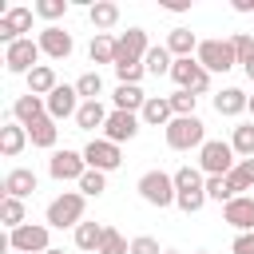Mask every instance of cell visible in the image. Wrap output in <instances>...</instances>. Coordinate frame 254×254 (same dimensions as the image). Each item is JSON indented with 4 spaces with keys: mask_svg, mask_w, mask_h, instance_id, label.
Masks as SVG:
<instances>
[{
    "mask_svg": "<svg viewBox=\"0 0 254 254\" xmlns=\"http://www.w3.org/2000/svg\"><path fill=\"white\" fill-rule=\"evenodd\" d=\"M32 12L36 8H8V16H0V44L12 48L16 40H24V32L32 28Z\"/></svg>",
    "mask_w": 254,
    "mask_h": 254,
    "instance_id": "cell-13",
    "label": "cell"
},
{
    "mask_svg": "<svg viewBox=\"0 0 254 254\" xmlns=\"http://www.w3.org/2000/svg\"><path fill=\"white\" fill-rule=\"evenodd\" d=\"M83 159H87L91 171H103V175L123 163V155H119V147H115L111 139H91V143L83 147Z\"/></svg>",
    "mask_w": 254,
    "mask_h": 254,
    "instance_id": "cell-11",
    "label": "cell"
},
{
    "mask_svg": "<svg viewBox=\"0 0 254 254\" xmlns=\"http://www.w3.org/2000/svg\"><path fill=\"white\" fill-rule=\"evenodd\" d=\"M171 79L179 83V91H194V95H202V91L210 87V71H206L194 56H190V60H175Z\"/></svg>",
    "mask_w": 254,
    "mask_h": 254,
    "instance_id": "cell-10",
    "label": "cell"
},
{
    "mask_svg": "<svg viewBox=\"0 0 254 254\" xmlns=\"http://www.w3.org/2000/svg\"><path fill=\"white\" fill-rule=\"evenodd\" d=\"M131 254H163V250L151 234H139V238H131Z\"/></svg>",
    "mask_w": 254,
    "mask_h": 254,
    "instance_id": "cell-43",
    "label": "cell"
},
{
    "mask_svg": "<svg viewBox=\"0 0 254 254\" xmlns=\"http://www.w3.org/2000/svg\"><path fill=\"white\" fill-rule=\"evenodd\" d=\"M167 99H171V111H175V115H194V103H198L194 91H175V95H167Z\"/></svg>",
    "mask_w": 254,
    "mask_h": 254,
    "instance_id": "cell-40",
    "label": "cell"
},
{
    "mask_svg": "<svg viewBox=\"0 0 254 254\" xmlns=\"http://www.w3.org/2000/svg\"><path fill=\"white\" fill-rule=\"evenodd\" d=\"M250 107V95L242 91V87H222L218 95H214V111L218 115H242Z\"/></svg>",
    "mask_w": 254,
    "mask_h": 254,
    "instance_id": "cell-24",
    "label": "cell"
},
{
    "mask_svg": "<svg viewBox=\"0 0 254 254\" xmlns=\"http://www.w3.org/2000/svg\"><path fill=\"white\" fill-rule=\"evenodd\" d=\"M226 183H230L234 198H238L242 190H250V187H254V159H238V167L226 175Z\"/></svg>",
    "mask_w": 254,
    "mask_h": 254,
    "instance_id": "cell-31",
    "label": "cell"
},
{
    "mask_svg": "<svg viewBox=\"0 0 254 254\" xmlns=\"http://www.w3.org/2000/svg\"><path fill=\"white\" fill-rule=\"evenodd\" d=\"M44 115H48V103H44L40 95H32V91H28V95H20V99L12 103V119H16V123H24V127L40 123Z\"/></svg>",
    "mask_w": 254,
    "mask_h": 254,
    "instance_id": "cell-18",
    "label": "cell"
},
{
    "mask_svg": "<svg viewBox=\"0 0 254 254\" xmlns=\"http://www.w3.org/2000/svg\"><path fill=\"white\" fill-rule=\"evenodd\" d=\"M139 115H131V111H111L107 115V123H103V139H111L115 147L119 143H127V139H135L139 135Z\"/></svg>",
    "mask_w": 254,
    "mask_h": 254,
    "instance_id": "cell-15",
    "label": "cell"
},
{
    "mask_svg": "<svg viewBox=\"0 0 254 254\" xmlns=\"http://www.w3.org/2000/svg\"><path fill=\"white\" fill-rule=\"evenodd\" d=\"M234 12H254V0H234Z\"/></svg>",
    "mask_w": 254,
    "mask_h": 254,
    "instance_id": "cell-45",
    "label": "cell"
},
{
    "mask_svg": "<svg viewBox=\"0 0 254 254\" xmlns=\"http://www.w3.org/2000/svg\"><path fill=\"white\" fill-rule=\"evenodd\" d=\"M48 222L40 226V222H24V226H16V230H8V250H16V254H48L52 246H48Z\"/></svg>",
    "mask_w": 254,
    "mask_h": 254,
    "instance_id": "cell-6",
    "label": "cell"
},
{
    "mask_svg": "<svg viewBox=\"0 0 254 254\" xmlns=\"http://www.w3.org/2000/svg\"><path fill=\"white\" fill-rule=\"evenodd\" d=\"M230 147H234V155L254 159V123H238L234 135H230Z\"/></svg>",
    "mask_w": 254,
    "mask_h": 254,
    "instance_id": "cell-33",
    "label": "cell"
},
{
    "mask_svg": "<svg viewBox=\"0 0 254 254\" xmlns=\"http://www.w3.org/2000/svg\"><path fill=\"white\" fill-rule=\"evenodd\" d=\"M48 175L56 179V183H79L83 175H87V159H83V151H56L52 159H48Z\"/></svg>",
    "mask_w": 254,
    "mask_h": 254,
    "instance_id": "cell-8",
    "label": "cell"
},
{
    "mask_svg": "<svg viewBox=\"0 0 254 254\" xmlns=\"http://www.w3.org/2000/svg\"><path fill=\"white\" fill-rule=\"evenodd\" d=\"M143 67H147L151 75H171V67H175V56L167 52V44H159V48H151V52L143 56Z\"/></svg>",
    "mask_w": 254,
    "mask_h": 254,
    "instance_id": "cell-29",
    "label": "cell"
},
{
    "mask_svg": "<svg viewBox=\"0 0 254 254\" xmlns=\"http://www.w3.org/2000/svg\"><path fill=\"white\" fill-rule=\"evenodd\" d=\"M48 254H64V250H56V246H52V250H48Z\"/></svg>",
    "mask_w": 254,
    "mask_h": 254,
    "instance_id": "cell-48",
    "label": "cell"
},
{
    "mask_svg": "<svg viewBox=\"0 0 254 254\" xmlns=\"http://www.w3.org/2000/svg\"><path fill=\"white\" fill-rule=\"evenodd\" d=\"M111 99H115V111H131V115H139V111H143V103H147V95H143L135 83H119Z\"/></svg>",
    "mask_w": 254,
    "mask_h": 254,
    "instance_id": "cell-28",
    "label": "cell"
},
{
    "mask_svg": "<svg viewBox=\"0 0 254 254\" xmlns=\"http://www.w3.org/2000/svg\"><path fill=\"white\" fill-rule=\"evenodd\" d=\"M71 48H75V40H71V32H64L60 24H48V28L40 32V52H44L48 60H67Z\"/></svg>",
    "mask_w": 254,
    "mask_h": 254,
    "instance_id": "cell-14",
    "label": "cell"
},
{
    "mask_svg": "<svg viewBox=\"0 0 254 254\" xmlns=\"http://www.w3.org/2000/svg\"><path fill=\"white\" fill-rule=\"evenodd\" d=\"M198 254H206V250H198Z\"/></svg>",
    "mask_w": 254,
    "mask_h": 254,
    "instance_id": "cell-50",
    "label": "cell"
},
{
    "mask_svg": "<svg viewBox=\"0 0 254 254\" xmlns=\"http://www.w3.org/2000/svg\"><path fill=\"white\" fill-rule=\"evenodd\" d=\"M28 143H32V139H28V127H24V123L12 119L8 127H0V155H4V159H16Z\"/></svg>",
    "mask_w": 254,
    "mask_h": 254,
    "instance_id": "cell-21",
    "label": "cell"
},
{
    "mask_svg": "<svg viewBox=\"0 0 254 254\" xmlns=\"http://www.w3.org/2000/svg\"><path fill=\"white\" fill-rule=\"evenodd\" d=\"M103 190H107V175H103V171H91V167H87V175L79 179V194H83V198H99Z\"/></svg>",
    "mask_w": 254,
    "mask_h": 254,
    "instance_id": "cell-36",
    "label": "cell"
},
{
    "mask_svg": "<svg viewBox=\"0 0 254 254\" xmlns=\"http://www.w3.org/2000/svg\"><path fill=\"white\" fill-rule=\"evenodd\" d=\"M107 115H111V111H103L99 99H87V103H79V111H75V127H79V131H95V127L107 123Z\"/></svg>",
    "mask_w": 254,
    "mask_h": 254,
    "instance_id": "cell-25",
    "label": "cell"
},
{
    "mask_svg": "<svg viewBox=\"0 0 254 254\" xmlns=\"http://www.w3.org/2000/svg\"><path fill=\"white\" fill-rule=\"evenodd\" d=\"M83 222V194L79 190H64L60 198L48 202V226L64 230V226H79Z\"/></svg>",
    "mask_w": 254,
    "mask_h": 254,
    "instance_id": "cell-5",
    "label": "cell"
},
{
    "mask_svg": "<svg viewBox=\"0 0 254 254\" xmlns=\"http://www.w3.org/2000/svg\"><path fill=\"white\" fill-rule=\"evenodd\" d=\"M230 48H234L238 64H246V60L254 56V36H246V32H234V36H230Z\"/></svg>",
    "mask_w": 254,
    "mask_h": 254,
    "instance_id": "cell-41",
    "label": "cell"
},
{
    "mask_svg": "<svg viewBox=\"0 0 254 254\" xmlns=\"http://www.w3.org/2000/svg\"><path fill=\"white\" fill-rule=\"evenodd\" d=\"M75 91H79L83 103H87V99H99V95H103V79H99V71H83V75L75 79Z\"/></svg>",
    "mask_w": 254,
    "mask_h": 254,
    "instance_id": "cell-35",
    "label": "cell"
},
{
    "mask_svg": "<svg viewBox=\"0 0 254 254\" xmlns=\"http://www.w3.org/2000/svg\"><path fill=\"white\" fill-rule=\"evenodd\" d=\"M103 234H107V226H103V222H79V226H75V246H79V250H87V254H99Z\"/></svg>",
    "mask_w": 254,
    "mask_h": 254,
    "instance_id": "cell-26",
    "label": "cell"
},
{
    "mask_svg": "<svg viewBox=\"0 0 254 254\" xmlns=\"http://www.w3.org/2000/svg\"><path fill=\"white\" fill-rule=\"evenodd\" d=\"M87 20L95 24V32H107V28L119 24V4H111V0H95V4L87 8Z\"/></svg>",
    "mask_w": 254,
    "mask_h": 254,
    "instance_id": "cell-27",
    "label": "cell"
},
{
    "mask_svg": "<svg viewBox=\"0 0 254 254\" xmlns=\"http://www.w3.org/2000/svg\"><path fill=\"white\" fill-rule=\"evenodd\" d=\"M139 119H143L147 127H167V123L175 119V111H171V99H167V95H147V103H143Z\"/></svg>",
    "mask_w": 254,
    "mask_h": 254,
    "instance_id": "cell-20",
    "label": "cell"
},
{
    "mask_svg": "<svg viewBox=\"0 0 254 254\" xmlns=\"http://www.w3.org/2000/svg\"><path fill=\"white\" fill-rule=\"evenodd\" d=\"M44 103H48V115H52L56 123H60V119H67V115L75 119V111H79V91H75V83H71V87H67V83H60Z\"/></svg>",
    "mask_w": 254,
    "mask_h": 254,
    "instance_id": "cell-17",
    "label": "cell"
},
{
    "mask_svg": "<svg viewBox=\"0 0 254 254\" xmlns=\"http://www.w3.org/2000/svg\"><path fill=\"white\" fill-rule=\"evenodd\" d=\"M40 40H32V36H24V40H16L12 48H4V67L12 71V75H28L32 67H40Z\"/></svg>",
    "mask_w": 254,
    "mask_h": 254,
    "instance_id": "cell-7",
    "label": "cell"
},
{
    "mask_svg": "<svg viewBox=\"0 0 254 254\" xmlns=\"http://www.w3.org/2000/svg\"><path fill=\"white\" fill-rule=\"evenodd\" d=\"M206 198H214V202L226 206V202L234 198V190H230V183H226L222 175H210V179H206Z\"/></svg>",
    "mask_w": 254,
    "mask_h": 254,
    "instance_id": "cell-37",
    "label": "cell"
},
{
    "mask_svg": "<svg viewBox=\"0 0 254 254\" xmlns=\"http://www.w3.org/2000/svg\"><path fill=\"white\" fill-rule=\"evenodd\" d=\"M163 131H167V147L171 151H190V147L206 143V127H202L198 115H175Z\"/></svg>",
    "mask_w": 254,
    "mask_h": 254,
    "instance_id": "cell-2",
    "label": "cell"
},
{
    "mask_svg": "<svg viewBox=\"0 0 254 254\" xmlns=\"http://www.w3.org/2000/svg\"><path fill=\"white\" fill-rule=\"evenodd\" d=\"M67 12V0H36V16H44V20H60Z\"/></svg>",
    "mask_w": 254,
    "mask_h": 254,
    "instance_id": "cell-42",
    "label": "cell"
},
{
    "mask_svg": "<svg viewBox=\"0 0 254 254\" xmlns=\"http://www.w3.org/2000/svg\"><path fill=\"white\" fill-rule=\"evenodd\" d=\"M175 190H179L175 206L183 214H198L202 210V202H206V179H202L198 167H179L175 171Z\"/></svg>",
    "mask_w": 254,
    "mask_h": 254,
    "instance_id": "cell-1",
    "label": "cell"
},
{
    "mask_svg": "<svg viewBox=\"0 0 254 254\" xmlns=\"http://www.w3.org/2000/svg\"><path fill=\"white\" fill-rule=\"evenodd\" d=\"M198 44H202V40H198L190 28H175V32L167 36V52H171L175 60H190V56L198 52Z\"/></svg>",
    "mask_w": 254,
    "mask_h": 254,
    "instance_id": "cell-22",
    "label": "cell"
},
{
    "mask_svg": "<svg viewBox=\"0 0 254 254\" xmlns=\"http://www.w3.org/2000/svg\"><path fill=\"white\" fill-rule=\"evenodd\" d=\"M56 87H60V79H56V67H52V64H40V67L28 71V91H32V95L48 99Z\"/></svg>",
    "mask_w": 254,
    "mask_h": 254,
    "instance_id": "cell-23",
    "label": "cell"
},
{
    "mask_svg": "<svg viewBox=\"0 0 254 254\" xmlns=\"http://www.w3.org/2000/svg\"><path fill=\"white\" fill-rule=\"evenodd\" d=\"M87 56H91V64H111V67H115V40H111L107 32H95Z\"/></svg>",
    "mask_w": 254,
    "mask_h": 254,
    "instance_id": "cell-32",
    "label": "cell"
},
{
    "mask_svg": "<svg viewBox=\"0 0 254 254\" xmlns=\"http://www.w3.org/2000/svg\"><path fill=\"white\" fill-rule=\"evenodd\" d=\"M238 163H234V147L230 143H222V139H206L202 147H198V171L210 179V175H230Z\"/></svg>",
    "mask_w": 254,
    "mask_h": 254,
    "instance_id": "cell-3",
    "label": "cell"
},
{
    "mask_svg": "<svg viewBox=\"0 0 254 254\" xmlns=\"http://www.w3.org/2000/svg\"><path fill=\"white\" fill-rule=\"evenodd\" d=\"M99 254H131V242L115 230V226H107V234H103V246H99Z\"/></svg>",
    "mask_w": 254,
    "mask_h": 254,
    "instance_id": "cell-38",
    "label": "cell"
},
{
    "mask_svg": "<svg viewBox=\"0 0 254 254\" xmlns=\"http://www.w3.org/2000/svg\"><path fill=\"white\" fill-rule=\"evenodd\" d=\"M32 190H36V171L12 167V171L4 175V198H28Z\"/></svg>",
    "mask_w": 254,
    "mask_h": 254,
    "instance_id": "cell-19",
    "label": "cell"
},
{
    "mask_svg": "<svg viewBox=\"0 0 254 254\" xmlns=\"http://www.w3.org/2000/svg\"><path fill=\"white\" fill-rule=\"evenodd\" d=\"M139 198L143 202H151V206H171L175 198H179V190H175V175H167V171H147L143 179H139Z\"/></svg>",
    "mask_w": 254,
    "mask_h": 254,
    "instance_id": "cell-4",
    "label": "cell"
},
{
    "mask_svg": "<svg viewBox=\"0 0 254 254\" xmlns=\"http://www.w3.org/2000/svg\"><path fill=\"white\" fill-rule=\"evenodd\" d=\"M246 111H250V115H254V95H250V107H246Z\"/></svg>",
    "mask_w": 254,
    "mask_h": 254,
    "instance_id": "cell-47",
    "label": "cell"
},
{
    "mask_svg": "<svg viewBox=\"0 0 254 254\" xmlns=\"http://www.w3.org/2000/svg\"><path fill=\"white\" fill-rule=\"evenodd\" d=\"M163 254H179V250H163Z\"/></svg>",
    "mask_w": 254,
    "mask_h": 254,
    "instance_id": "cell-49",
    "label": "cell"
},
{
    "mask_svg": "<svg viewBox=\"0 0 254 254\" xmlns=\"http://www.w3.org/2000/svg\"><path fill=\"white\" fill-rule=\"evenodd\" d=\"M194 60H198L206 71H230V67L238 64V56H234L230 40H202V44H198V52H194Z\"/></svg>",
    "mask_w": 254,
    "mask_h": 254,
    "instance_id": "cell-9",
    "label": "cell"
},
{
    "mask_svg": "<svg viewBox=\"0 0 254 254\" xmlns=\"http://www.w3.org/2000/svg\"><path fill=\"white\" fill-rule=\"evenodd\" d=\"M56 135H60V127H56V119H52V115H44L40 123H32V127H28L32 147H56Z\"/></svg>",
    "mask_w": 254,
    "mask_h": 254,
    "instance_id": "cell-30",
    "label": "cell"
},
{
    "mask_svg": "<svg viewBox=\"0 0 254 254\" xmlns=\"http://www.w3.org/2000/svg\"><path fill=\"white\" fill-rule=\"evenodd\" d=\"M147 52H151V44H147V32H143V28H127V32L115 40V64H123V60H139V64H143Z\"/></svg>",
    "mask_w": 254,
    "mask_h": 254,
    "instance_id": "cell-16",
    "label": "cell"
},
{
    "mask_svg": "<svg viewBox=\"0 0 254 254\" xmlns=\"http://www.w3.org/2000/svg\"><path fill=\"white\" fill-rule=\"evenodd\" d=\"M242 71H246V79H250V83H254V56H250V60H246V64H242Z\"/></svg>",
    "mask_w": 254,
    "mask_h": 254,
    "instance_id": "cell-46",
    "label": "cell"
},
{
    "mask_svg": "<svg viewBox=\"0 0 254 254\" xmlns=\"http://www.w3.org/2000/svg\"><path fill=\"white\" fill-rule=\"evenodd\" d=\"M230 254H254V230H250V234H238V238L230 242Z\"/></svg>",
    "mask_w": 254,
    "mask_h": 254,
    "instance_id": "cell-44",
    "label": "cell"
},
{
    "mask_svg": "<svg viewBox=\"0 0 254 254\" xmlns=\"http://www.w3.org/2000/svg\"><path fill=\"white\" fill-rule=\"evenodd\" d=\"M143 64L139 60H123V64H115V75H119V83H135L139 87V79H143Z\"/></svg>",
    "mask_w": 254,
    "mask_h": 254,
    "instance_id": "cell-39",
    "label": "cell"
},
{
    "mask_svg": "<svg viewBox=\"0 0 254 254\" xmlns=\"http://www.w3.org/2000/svg\"><path fill=\"white\" fill-rule=\"evenodd\" d=\"M222 222L234 226L238 234H250V230H254V198H250V194L230 198V202L222 206Z\"/></svg>",
    "mask_w": 254,
    "mask_h": 254,
    "instance_id": "cell-12",
    "label": "cell"
},
{
    "mask_svg": "<svg viewBox=\"0 0 254 254\" xmlns=\"http://www.w3.org/2000/svg\"><path fill=\"white\" fill-rule=\"evenodd\" d=\"M0 222L8 230L24 226V198H0Z\"/></svg>",
    "mask_w": 254,
    "mask_h": 254,
    "instance_id": "cell-34",
    "label": "cell"
}]
</instances>
